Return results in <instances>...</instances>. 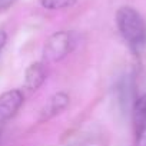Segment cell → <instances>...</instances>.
I'll return each mask as SVG.
<instances>
[{
	"label": "cell",
	"instance_id": "1",
	"mask_svg": "<svg viewBox=\"0 0 146 146\" xmlns=\"http://www.w3.org/2000/svg\"><path fill=\"white\" fill-rule=\"evenodd\" d=\"M117 30L135 54H140L146 49V20L130 6H123L116 12Z\"/></svg>",
	"mask_w": 146,
	"mask_h": 146
},
{
	"label": "cell",
	"instance_id": "2",
	"mask_svg": "<svg viewBox=\"0 0 146 146\" xmlns=\"http://www.w3.org/2000/svg\"><path fill=\"white\" fill-rule=\"evenodd\" d=\"M76 46V35L70 30L53 33L44 43L43 59L47 63H54L66 57Z\"/></svg>",
	"mask_w": 146,
	"mask_h": 146
},
{
	"label": "cell",
	"instance_id": "3",
	"mask_svg": "<svg viewBox=\"0 0 146 146\" xmlns=\"http://www.w3.org/2000/svg\"><path fill=\"white\" fill-rule=\"evenodd\" d=\"M23 103V93L20 90H9L0 96V130L15 116Z\"/></svg>",
	"mask_w": 146,
	"mask_h": 146
},
{
	"label": "cell",
	"instance_id": "4",
	"mask_svg": "<svg viewBox=\"0 0 146 146\" xmlns=\"http://www.w3.org/2000/svg\"><path fill=\"white\" fill-rule=\"evenodd\" d=\"M133 130L137 146H146V93L136 99L133 109Z\"/></svg>",
	"mask_w": 146,
	"mask_h": 146
},
{
	"label": "cell",
	"instance_id": "5",
	"mask_svg": "<svg viewBox=\"0 0 146 146\" xmlns=\"http://www.w3.org/2000/svg\"><path fill=\"white\" fill-rule=\"evenodd\" d=\"M135 79L132 75H123L120 80L117 82L116 86V95H117V102L119 106L123 112H130L133 109V105L136 102V95H135Z\"/></svg>",
	"mask_w": 146,
	"mask_h": 146
},
{
	"label": "cell",
	"instance_id": "6",
	"mask_svg": "<svg viewBox=\"0 0 146 146\" xmlns=\"http://www.w3.org/2000/svg\"><path fill=\"white\" fill-rule=\"evenodd\" d=\"M69 102H70V99L64 92L54 93L47 100V103L43 106V109L40 110V120H49V119L60 115L69 106Z\"/></svg>",
	"mask_w": 146,
	"mask_h": 146
},
{
	"label": "cell",
	"instance_id": "7",
	"mask_svg": "<svg viewBox=\"0 0 146 146\" xmlns=\"http://www.w3.org/2000/svg\"><path fill=\"white\" fill-rule=\"evenodd\" d=\"M46 79V69L40 62L32 63L25 73V89L27 92H36Z\"/></svg>",
	"mask_w": 146,
	"mask_h": 146
},
{
	"label": "cell",
	"instance_id": "8",
	"mask_svg": "<svg viewBox=\"0 0 146 146\" xmlns=\"http://www.w3.org/2000/svg\"><path fill=\"white\" fill-rule=\"evenodd\" d=\"M78 2V0H39V3L49 10H60L70 7Z\"/></svg>",
	"mask_w": 146,
	"mask_h": 146
},
{
	"label": "cell",
	"instance_id": "9",
	"mask_svg": "<svg viewBox=\"0 0 146 146\" xmlns=\"http://www.w3.org/2000/svg\"><path fill=\"white\" fill-rule=\"evenodd\" d=\"M16 3V0H0V12L7 10L9 7H12Z\"/></svg>",
	"mask_w": 146,
	"mask_h": 146
},
{
	"label": "cell",
	"instance_id": "10",
	"mask_svg": "<svg viewBox=\"0 0 146 146\" xmlns=\"http://www.w3.org/2000/svg\"><path fill=\"white\" fill-rule=\"evenodd\" d=\"M6 40H7V35L5 30H0V53H2L3 47L6 46Z\"/></svg>",
	"mask_w": 146,
	"mask_h": 146
}]
</instances>
